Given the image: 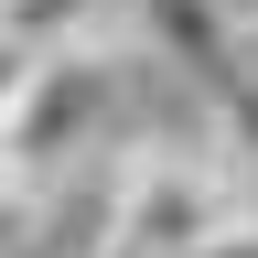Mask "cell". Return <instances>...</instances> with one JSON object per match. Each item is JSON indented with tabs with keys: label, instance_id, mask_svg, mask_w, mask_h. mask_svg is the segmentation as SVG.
I'll use <instances>...</instances> for the list:
<instances>
[{
	"label": "cell",
	"instance_id": "cell-1",
	"mask_svg": "<svg viewBox=\"0 0 258 258\" xmlns=\"http://www.w3.org/2000/svg\"><path fill=\"white\" fill-rule=\"evenodd\" d=\"M247 215V172L183 140H140L118 161V205H108V258H183L215 226Z\"/></svg>",
	"mask_w": 258,
	"mask_h": 258
},
{
	"label": "cell",
	"instance_id": "cell-2",
	"mask_svg": "<svg viewBox=\"0 0 258 258\" xmlns=\"http://www.w3.org/2000/svg\"><path fill=\"white\" fill-rule=\"evenodd\" d=\"M108 86H118V64H97L86 43H64L32 64V86H22V108L0 118V161L54 205V183L76 172V161L97 151V118H108Z\"/></svg>",
	"mask_w": 258,
	"mask_h": 258
},
{
	"label": "cell",
	"instance_id": "cell-3",
	"mask_svg": "<svg viewBox=\"0 0 258 258\" xmlns=\"http://www.w3.org/2000/svg\"><path fill=\"white\" fill-rule=\"evenodd\" d=\"M97 11H108V0H0V32L32 43V54H64V43L97 32Z\"/></svg>",
	"mask_w": 258,
	"mask_h": 258
},
{
	"label": "cell",
	"instance_id": "cell-4",
	"mask_svg": "<svg viewBox=\"0 0 258 258\" xmlns=\"http://www.w3.org/2000/svg\"><path fill=\"white\" fill-rule=\"evenodd\" d=\"M43 215H54V205H43V194L11 172V161H0V258H22L32 237H43Z\"/></svg>",
	"mask_w": 258,
	"mask_h": 258
},
{
	"label": "cell",
	"instance_id": "cell-5",
	"mask_svg": "<svg viewBox=\"0 0 258 258\" xmlns=\"http://www.w3.org/2000/svg\"><path fill=\"white\" fill-rule=\"evenodd\" d=\"M215 118H226V140H237V151L258 161V86H237V76H215Z\"/></svg>",
	"mask_w": 258,
	"mask_h": 258
},
{
	"label": "cell",
	"instance_id": "cell-6",
	"mask_svg": "<svg viewBox=\"0 0 258 258\" xmlns=\"http://www.w3.org/2000/svg\"><path fill=\"white\" fill-rule=\"evenodd\" d=\"M32 64H43V54H32V43H11V32H0V118L22 108V86H32Z\"/></svg>",
	"mask_w": 258,
	"mask_h": 258
},
{
	"label": "cell",
	"instance_id": "cell-7",
	"mask_svg": "<svg viewBox=\"0 0 258 258\" xmlns=\"http://www.w3.org/2000/svg\"><path fill=\"white\" fill-rule=\"evenodd\" d=\"M183 258H258V215H237V226H215L205 247H183Z\"/></svg>",
	"mask_w": 258,
	"mask_h": 258
},
{
	"label": "cell",
	"instance_id": "cell-8",
	"mask_svg": "<svg viewBox=\"0 0 258 258\" xmlns=\"http://www.w3.org/2000/svg\"><path fill=\"white\" fill-rule=\"evenodd\" d=\"M226 76H237V86H258V32H237V54H226Z\"/></svg>",
	"mask_w": 258,
	"mask_h": 258
},
{
	"label": "cell",
	"instance_id": "cell-9",
	"mask_svg": "<svg viewBox=\"0 0 258 258\" xmlns=\"http://www.w3.org/2000/svg\"><path fill=\"white\" fill-rule=\"evenodd\" d=\"M215 22L226 32H258V0H215Z\"/></svg>",
	"mask_w": 258,
	"mask_h": 258
}]
</instances>
